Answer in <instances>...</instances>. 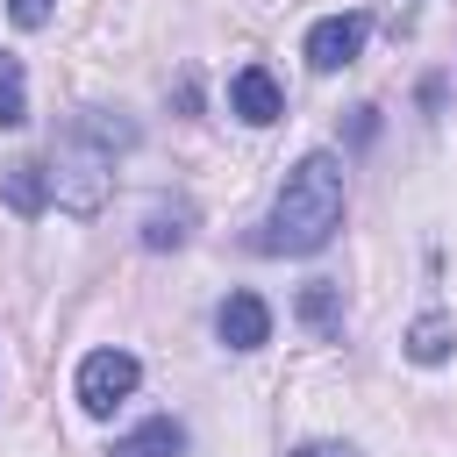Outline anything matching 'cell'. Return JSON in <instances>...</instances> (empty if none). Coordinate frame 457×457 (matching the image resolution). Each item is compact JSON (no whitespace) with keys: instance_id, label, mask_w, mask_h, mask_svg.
Segmentation results:
<instances>
[{"instance_id":"obj_1","label":"cell","mask_w":457,"mask_h":457,"mask_svg":"<svg viewBox=\"0 0 457 457\" xmlns=\"http://www.w3.org/2000/svg\"><path fill=\"white\" fill-rule=\"evenodd\" d=\"M136 143V121L129 114H107V107H79L64 121V136L50 143V193L64 214H100L107 193H114V157Z\"/></svg>"},{"instance_id":"obj_2","label":"cell","mask_w":457,"mask_h":457,"mask_svg":"<svg viewBox=\"0 0 457 457\" xmlns=\"http://www.w3.org/2000/svg\"><path fill=\"white\" fill-rule=\"evenodd\" d=\"M336 228H343V157L307 150V157L286 171L257 250H264V257H314Z\"/></svg>"},{"instance_id":"obj_3","label":"cell","mask_w":457,"mask_h":457,"mask_svg":"<svg viewBox=\"0 0 457 457\" xmlns=\"http://www.w3.org/2000/svg\"><path fill=\"white\" fill-rule=\"evenodd\" d=\"M136 378H143V364H136L129 350H93V357L79 364V407H86V414H114V407L136 393Z\"/></svg>"},{"instance_id":"obj_4","label":"cell","mask_w":457,"mask_h":457,"mask_svg":"<svg viewBox=\"0 0 457 457\" xmlns=\"http://www.w3.org/2000/svg\"><path fill=\"white\" fill-rule=\"evenodd\" d=\"M364 36H371V14H328V21H314L307 29V64L314 71H343V64H357V50H364Z\"/></svg>"},{"instance_id":"obj_5","label":"cell","mask_w":457,"mask_h":457,"mask_svg":"<svg viewBox=\"0 0 457 457\" xmlns=\"http://www.w3.org/2000/svg\"><path fill=\"white\" fill-rule=\"evenodd\" d=\"M214 336H221L228 350H264V343H271V307H264L257 293H228V300L214 307Z\"/></svg>"},{"instance_id":"obj_6","label":"cell","mask_w":457,"mask_h":457,"mask_svg":"<svg viewBox=\"0 0 457 457\" xmlns=\"http://www.w3.org/2000/svg\"><path fill=\"white\" fill-rule=\"evenodd\" d=\"M228 114H243L250 129L278 121V114H286V100H278V79H271L264 64H243V71L228 79Z\"/></svg>"},{"instance_id":"obj_7","label":"cell","mask_w":457,"mask_h":457,"mask_svg":"<svg viewBox=\"0 0 457 457\" xmlns=\"http://www.w3.org/2000/svg\"><path fill=\"white\" fill-rule=\"evenodd\" d=\"M0 200H7L14 214H43V200H50V164L14 157V164L0 171Z\"/></svg>"},{"instance_id":"obj_8","label":"cell","mask_w":457,"mask_h":457,"mask_svg":"<svg viewBox=\"0 0 457 457\" xmlns=\"http://www.w3.org/2000/svg\"><path fill=\"white\" fill-rule=\"evenodd\" d=\"M114 457H186V428H179L171 414H150L143 428H129V436L114 443Z\"/></svg>"},{"instance_id":"obj_9","label":"cell","mask_w":457,"mask_h":457,"mask_svg":"<svg viewBox=\"0 0 457 457\" xmlns=\"http://www.w3.org/2000/svg\"><path fill=\"white\" fill-rule=\"evenodd\" d=\"M450 350H457V321H450V314H421V321L407 328V357H414V364H443Z\"/></svg>"},{"instance_id":"obj_10","label":"cell","mask_w":457,"mask_h":457,"mask_svg":"<svg viewBox=\"0 0 457 457\" xmlns=\"http://www.w3.org/2000/svg\"><path fill=\"white\" fill-rule=\"evenodd\" d=\"M29 121V86H21V57L0 50V129H21Z\"/></svg>"},{"instance_id":"obj_11","label":"cell","mask_w":457,"mask_h":457,"mask_svg":"<svg viewBox=\"0 0 457 457\" xmlns=\"http://www.w3.org/2000/svg\"><path fill=\"white\" fill-rule=\"evenodd\" d=\"M186 236H193V207H157V214L143 221V243H150V250H179Z\"/></svg>"},{"instance_id":"obj_12","label":"cell","mask_w":457,"mask_h":457,"mask_svg":"<svg viewBox=\"0 0 457 457\" xmlns=\"http://www.w3.org/2000/svg\"><path fill=\"white\" fill-rule=\"evenodd\" d=\"M300 321H307L314 336H336V328H343V300H336V286H307V293H300Z\"/></svg>"},{"instance_id":"obj_13","label":"cell","mask_w":457,"mask_h":457,"mask_svg":"<svg viewBox=\"0 0 457 457\" xmlns=\"http://www.w3.org/2000/svg\"><path fill=\"white\" fill-rule=\"evenodd\" d=\"M50 7H57V0H7L14 29H43V21H50Z\"/></svg>"},{"instance_id":"obj_14","label":"cell","mask_w":457,"mask_h":457,"mask_svg":"<svg viewBox=\"0 0 457 457\" xmlns=\"http://www.w3.org/2000/svg\"><path fill=\"white\" fill-rule=\"evenodd\" d=\"M293 457H357V450H350V443H300Z\"/></svg>"}]
</instances>
